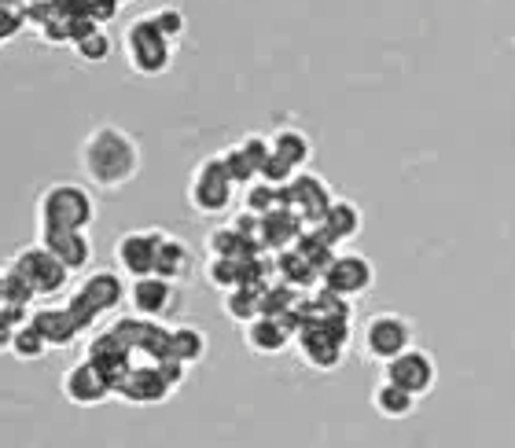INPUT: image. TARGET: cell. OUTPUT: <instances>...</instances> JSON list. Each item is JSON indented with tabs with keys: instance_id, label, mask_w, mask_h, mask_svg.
<instances>
[{
	"instance_id": "6da1fadb",
	"label": "cell",
	"mask_w": 515,
	"mask_h": 448,
	"mask_svg": "<svg viewBox=\"0 0 515 448\" xmlns=\"http://www.w3.org/2000/svg\"><path fill=\"white\" fill-rule=\"evenodd\" d=\"M78 166L103 191L126 188L140 173V144L122 125H96L78 147Z\"/></svg>"
},
{
	"instance_id": "7a4b0ae2",
	"label": "cell",
	"mask_w": 515,
	"mask_h": 448,
	"mask_svg": "<svg viewBox=\"0 0 515 448\" xmlns=\"http://www.w3.org/2000/svg\"><path fill=\"white\" fill-rule=\"evenodd\" d=\"M34 221L37 236L41 232H89V224L96 221V199L85 184L56 180L37 195Z\"/></svg>"
},
{
	"instance_id": "3957f363",
	"label": "cell",
	"mask_w": 515,
	"mask_h": 448,
	"mask_svg": "<svg viewBox=\"0 0 515 448\" xmlns=\"http://www.w3.org/2000/svg\"><path fill=\"white\" fill-rule=\"evenodd\" d=\"M122 302H129V287L122 283V276L111 269H92L89 276L70 291L67 309L74 313L81 331H85V327L96 324L103 313H115Z\"/></svg>"
},
{
	"instance_id": "277c9868",
	"label": "cell",
	"mask_w": 515,
	"mask_h": 448,
	"mask_svg": "<svg viewBox=\"0 0 515 448\" xmlns=\"http://www.w3.org/2000/svg\"><path fill=\"white\" fill-rule=\"evenodd\" d=\"M129 70H137L140 78H162L173 63V41L162 34L151 15H137L122 34Z\"/></svg>"
},
{
	"instance_id": "5b68a950",
	"label": "cell",
	"mask_w": 515,
	"mask_h": 448,
	"mask_svg": "<svg viewBox=\"0 0 515 448\" xmlns=\"http://www.w3.org/2000/svg\"><path fill=\"white\" fill-rule=\"evenodd\" d=\"M346 342H350V316H335V320H317L306 331H298L295 346L298 357L306 360L313 371H335L346 357Z\"/></svg>"
},
{
	"instance_id": "8992f818",
	"label": "cell",
	"mask_w": 515,
	"mask_h": 448,
	"mask_svg": "<svg viewBox=\"0 0 515 448\" xmlns=\"http://www.w3.org/2000/svg\"><path fill=\"white\" fill-rule=\"evenodd\" d=\"M232 188H236V180L229 177L221 155H206L188 180V206L203 217H218L232 206Z\"/></svg>"
},
{
	"instance_id": "52a82bcc",
	"label": "cell",
	"mask_w": 515,
	"mask_h": 448,
	"mask_svg": "<svg viewBox=\"0 0 515 448\" xmlns=\"http://www.w3.org/2000/svg\"><path fill=\"white\" fill-rule=\"evenodd\" d=\"M19 276H23L30 287H34L37 298H48V294H59L70 287V276L74 272L63 265V261L52 254V250L45 247V243H26V247H19L12 254V261H8Z\"/></svg>"
},
{
	"instance_id": "ba28073f",
	"label": "cell",
	"mask_w": 515,
	"mask_h": 448,
	"mask_svg": "<svg viewBox=\"0 0 515 448\" xmlns=\"http://www.w3.org/2000/svg\"><path fill=\"white\" fill-rule=\"evenodd\" d=\"M412 338H416V331H412V324L405 316L376 313V316H368L365 331H361V346H365L368 360H376V364L387 368L390 360H398L401 353L416 349L412 346Z\"/></svg>"
},
{
	"instance_id": "9c48e42d",
	"label": "cell",
	"mask_w": 515,
	"mask_h": 448,
	"mask_svg": "<svg viewBox=\"0 0 515 448\" xmlns=\"http://www.w3.org/2000/svg\"><path fill=\"white\" fill-rule=\"evenodd\" d=\"M111 331H115V335L126 342L133 357L140 353V357H144V364H162V360L173 357V349H170L173 327L159 324V320H144V316H122V320H115V324H111Z\"/></svg>"
},
{
	"instance_id": "30bf717a",
	"label": "cell",
	"mask_w": 515,
	"mask_h": 448,
	"mask_svg": "<svg viewBox=\"0 0 515 448\" xmlns=\"http://www.w3.org/2000/svg\"><path fill=\"white\" fill-rule=\"evenodd\" d=\"M162 236H166L162 228H133V232H126V236H118L115 265L126 272L129 280L155 276V261H159Z\"/></svg>"
},
{
	"instance_id": "8fae6325",
	"label": "cell",
	"mask_w": 515,
	"mask_h": 448,
	"mask_svg": "<svg viewBox=\"0 0 515 448\" xmlns=\"http://www.w3.org/2000/svg\"><path fill=\"white\" fill-rule=\"evenodd\" d=\"M383 379L401 386V390L412 393V397L420 401V397H427V393L435 390V382H438L435 357L424 353V349H409V353H401L398 360H390L387 368H383Z\"/></svg>"
},
{
	"instance_id": "7c38bea8",
	"label": "cell",
	"mask_w": 515,
	"mask_h": 448,
	"mask_svg": "<svg viewBox=\"0 0 515 448\" xmlns=\"http://www.w3.org/2000/svg\"><path fill=\"white\" fill-rule=\"evenodd\" d=\"M284 195H287V210L291 213H298L302 217V224H317L324 221V213H328V206H332V188L324 184L317 173H295V180L284 188Z\"/></svg>"
},
{
	"instance_id": "4fadbf2b",
	"label": "cell",
	"mask_w": 515,
	"mask_h": 448,
	"mask_svg": "<svg viewBox=\"0 0 515 448\" xmlns=\"http://www.w3.org/2000/svg\"><path fill=\"white\" fill-rule=\"evenodd\" d=\"M129 305H133V316L162 320L181 309V291H177V283L162 280V276H144V280L129 283Z\"/></svg>"
},
{
	"instance_id": "5bb4252c",
	"label": "cell",
	"mask_w": 515,
	"mask_h": 448,
	"mask_svg": "<svg viewBox=\"0 0 515 448\" xmlns=\"http://www.w3.org/2000/svg\"><path fill=\"white\" fill-rule=\"evenodd\" d=\"M372 280H376L372 261L361 258V254H339L321 276V287L339 294V298H357V294H365L372 287Z\"/></svg>"
},
{
	"instance_id": "9a60e30c",
	"label": "cell",
	"mask_w": 515,
	"mask_h": 448,
	"mask_svg": "<svg viewBox=\"0 0 515 448\" xmlns=\"http://www.w3.org/2000/svg\"><path fill=\"white\" fill-rule=\"evenodd\" d=\"M85 360H92V364H96V368H100L103 375H107V382H111L115 390L122 386V379H126L129 371L137 368V357L129 353V346L115 335V331H111V327L92 338Z\"/></svg>"
},
{
	"instance_id": "2e32d148",
	"label": "cell",
	"mask_w": 515,
	"mask_h": 448,
	"mask_svg": "<svg viewBox=\"0 0 515 448\" xmlns=\"http://www.w3.org/2000/svg\"><path fill=\"white\" fill-rule=\"evenodd\" d=\"M111 393H115V386L107 382V375L92 360H78V364H70L63 371V397L70 404H85L89 408V404H103Z\"/></svg>"
},
{
	"instance_id": "e0dca14e",
	"label": "cell",
	"mask_w": 515,
	"mask_h": 448,
	"mask_svg": "<svg viewBox=\"0 0 515 448\" xmlns=\"http://www.w3.org/2000/svg\"><path fill=\"white\" fill-rule=\"evenodd\" d=\"M115 393L129 404H159L170 397L173 386H170V379L162 375L159 364H137V368L122 379V386H118Z\"/></svg>"
},
{
	"instance_id": "ac0fdd59",
	"label": "cell",
	"mask_w": 515,
	"mask_h": 448,
	"mask_svg": "<svg viewBox=\"0 0 515 448\" xmlns=\"http://www.w3.org/2000/svg\"><path fill=\"white\" fill-rule=\"evenodd\" d=\"M243 342L251 346V353L276 357V353H284V349L295 342V331H291L280 316H258V320H251V324L243 327Z\"/></svg>"
},
{
	"instance_id": "d6986e66",
	"label": "cell",
	"mask_w": 515,
	"mask_h": 448,
	"mask_svg": "<svg viewBox=\"0 0 515 448\" xmlns=\"http://www.w3.org/2000/svg\"><path fill=\"white\" fill-rule=\"evenodd\" d=\"M37 243H45L52 254H56L70 272H81L89 269L92 261V239L89 232H41Z\"/></svg>"
},
{
	"instance_id": "ffe728a7",
	"label": "cell",
	"mask_w": 515,
	"mask_h": 448,
	"mask_svg": "<svg viewBox=\"0 0 515 448\" xmlns=\"http://www.w3.org/2000/svg\"><path fill=\"white\" fill-rule=\"evenodd\" d=\"M30 324L41 331V338H45L48 346H70L81 335L78 320H74V313H70L67 305H45V309H37Z\"/></svg>"
},
{
	"instance_id": "44dd1931",
	"label": "cell",
	"mask_w": 515,
	"mask_h": 448,
	"mask_svg": "<svg viewBox=\"0 0 515 448\" xmlns=\"http://www.w3.org/2000/svg\"><path fill=\"white\" fill-rule=\"evenodd\" d=\"M361 224H365V217H361V206L350 199H335L332 206H328V213H324V221L317 224L324 236L332 239L335 247L339 243H350V239H357V232H361Z\"/></svg>"
},
{
	"instance_id": "7402d4cb",
	"label": "cell",
	"mask_w": 515,
	"mask_h": 448,
	"mask_svg": "<svg viewBox=\"0 0 515 448\" xmlns=\"http://www.w3.org/2000/svg\"><path fill=\"white\" fill-rule=\"evenodd\" d=\"M74 52H78L81 63H103L111 56V34L96 26L92 19H85V8H81L78 23H74Z\"/></svg>"
},
{
	"instance_id": "603a6c76",
	"label": "cell",
	"mask_w": 515,
	"mask_h": 448,
	"mask_svg": "<svg viewBox=\"0 0 515 448\" xmlns=\"http://www.w3.org/2000/svg\"><path fill=\"white\" fill-rule=\"evenodd\" d=\"M192 250L188 243L177 236H162V247H159V261H155V276L170 283H181L192 276Z\"/></svg>"
},
{
	"instance_id": "cb8c5ba5",
	"label": "cell",
	"mask_w": 515,
	"mask_h": 448,
	"mask_svg": "<svg viewBox=\"0 0 515 448\" xmlns=\"http://www.w3.org/2000/svg\"><path fill=\"white\" fill-rule=\"evenodd\" d=\"M273 151L284 158L295 173H302L306 162L313 158V140H309L302 129H295V125H280V129L273 133Z\"/></svg>"
},
{
	"instance_id": "d4e9b609",
	"label": "cell",
	"mask_w": 515,
	"mask_h": 448,
	"mask_svg": "<svg viewBox=\"0 0 515 448\" xmlns=\"http://www.w3.org/2000/svg\"><path fill=\"white\" fill-rule=\"evenodd\" d=\"M372 408H376L383 419H405V415H412V408H416V397L383 379L376 390H372Z\"/></svg>"
},
{
	"instance_id": "484cf974",
	"label": "cell",
	"mask_w": 515,
	"mask_h": 448,
	"mask_svg": "<svg viewBox=\"0 0 515 448\" xmlns=\"http://www.w3.org/2000/svg\"><path fill=\"white\" fill-rule=\"evenodd\" d=\"M170 349H173V360H181L184 368H188V364H199V360L206 357V335H203V327H192V324L173 327Z\"/></svg>"
},
{
	"instance_id": "4316f807",
	"label": "cell",
	"mask_w": 515,
	"mask_h": 448,
	"mask_svg": "<svg viewBox=\"0 0 515 448\" xmlns=\"http://www.w3.org/2000/svg\"><path fill=\"white\" fill-rule=\"evenodd\" d=\"M221 305H225V313H229L236 324L247 327L251 320L262 316V291H254V287H236V291H225Z\"/></svg>"
},
{
	"instance_id": "83f0119b",
	"label": "cell",
	"mask_w": 515,
	"mask_h": 448,
	"mask_svg": "<svg viewBox=\"0 0 515 448\" xmlns=\"http://www.w3.org/2000/svg\"><path fill=\"white\" fill-rule=\"evenodd\" d=\"M243 202H247V213H254V217H269L276 210H287L284 188L265 184V180H254L251 188H247V195H243Z\"/></svg>"
},
{
	"instance_id": "f1b7e54d",
	"label": "cell",
	"mask_w": 515,
	"mask_h": 448,
	"mask_svg": "<svg viewBox=\"0 0 515 448\" xmlns=\"http://www.w3.org/2000/svg\"><path fill=\"white\" fill-rule=\"evenodd\" d=\"M276 272H280V280H284L287 287H306V283L321 280V276H317V269H313V265H309V261L302 258L295 247L280 250V258H276Z\"/></svg>"
},
{
	"instance_id": "f546056e",
	"label": "cell",
	"mask_w": 515,
	"mask_h": 448,
	"mask_svg": "<svg viewBox=\"0 0 515 448\" xmlns=\"http://www.w3.org/2000/svg\"><path fill=\"white\" fill-rule=\"evenodd\" d=\"M37 294L34 287L19 276V272L12 269V265H4V272H0V305H19V309H30V302H34Z\"/></svg>"
},
{
	"instance_id": "4dcf8cb0",
	"label": "cell",
	"mask_w": 515,
	"mask_h": 448,
	"mask_svg": "<svg viewBox=\"0 0 515 448\" xmlns=\"http://www.w3.org/2000/svg\"><path fill=\"white\" fill-rule=\"evenodd\" d=\"M4 349H8V353H12L15 360H37V357H45L48 342L41 338V331H37L34 324H23Z\"/></svg>"
},
{
	"instance_id": "1f68e13d",
	"label": "cell",
	"mask_w": 515,
	"mask_h": 448,
	"mask_svg": "<svg viewBox=\"0 0 515 448\" xmlns=\"http://www.w3.org/2000/svg\"><path fill=\"white\" fill-rule=\"evenodd\" d=\"M206 283H214L221 294L243 287V269L240 261H225V258H210L206 261Z\"/></svg>"
},
{
	"instance_id": "d6a6232c",
	"label": "cell",
	"mask_w": 515,
	"mask_h": 448,
	"mask_svg": "<svg viewBox=\"0 0 515 448\" xmlns=\"http://www.w3.org/2000/svg\"><path fill=\"white\" fill-rule=\"evenodd\" d=\"M236 147L243 151V158L251 162L258 177H262V169L269 166V158L276 155V151H273V136H262V133H247Z\"/></svg>"
},
{
	"instance_id": "836d02e7",
	"label": "cell",
	"mask_w": 515,
	"mask_h": 448,
	"mask_svg": "<svg viewBox=\"0 0 515 448\" xmlns=\"http://www.w3.org/2000/svg\"><path fill=\"white\" fill-rule=\"evenodd\" d=\"M23 26H30V12H26V4L0 0V41H12Z\"/></svg>"
},
{
	"instance_id": "e575fe53",
	"label": "cell",
	"mask_w": 515,
	"mask_h": 448,
	"mask_svg": "<svg viewBox=\"0 0 515 448\" xmlns=\"http://www.w3.org/2000/svg\"><path fill=\"white\" fill-rule=\"evenodd\" d=\"M221 162H225V169H229V177L236 180V184H247V188H251L254 180H258V173H254V166L251 162H247V158H243V151L236 144L232 147H225V151H221Z\"/></svg>"
},
{
	"instance_id": "d590c367",
	"label": "cell",
	"mask_w": 515,
	"mask_h": 448,
	"mask_svg": "<svg viewBox=\"0 0 515 448\" xmlns=\"http://www.w3.org/2000/svg\"><path fill=\"white\" fill-rule=\"evenodd\" d=\"M148 15L155 19V26H159L170 41H177V37L184 34V12L177 8V4H159V8H151Z\"/></svg>"
},
{
	"instance_id": "8d00e7d4",
	"label": "cell",
	"mask_w": 515,
	"mask_h": 448,
	"mask_svg": "<svg viewBox=\"0 0 515 448\" xmlns=\"http://www.w3.org/2000/svg\"><path fill=\"white\" fill-rule=\"evenodd\" d=\"M81 8H85V19H92L96 26L111 23L118 15V4H81Z\"/></svg>"
}]
</instances>
